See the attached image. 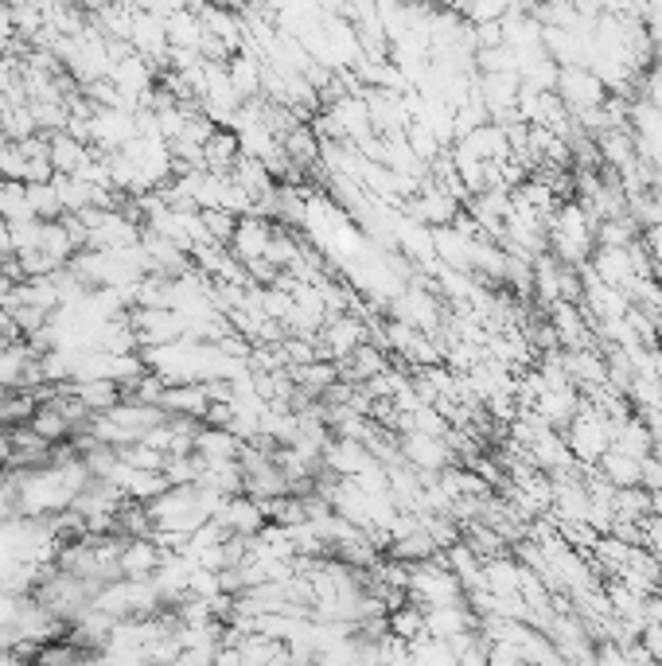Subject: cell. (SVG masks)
Instances as JSON below:
<instances>
[{
	"label": "cell",
	"instance_id": "6da1fadb",
	"mask_svg": "<svg viewBox=\"0 0 662 666\" xmlns=\"http://www.w3.org/2000/svg\"><path fill=\"white\" fill-rule=\"evenodd\" d=\"M592 250H597V219L577 199H561L554 219H549V253L561 266L585 269Z\"/></svg>",
	"mask_w": 662,
	"mask_h": 666
},
{
	"label": "cell",
	"instance_id": "7a4b0ae2",
	"mask_svg": "<svg viewBox=\"0 0 662 666\" xmlns=\"http://www.w3.org/2000/svg\"><path fill=\"white\" fill-rule=\"evenodd\" d=\"M612 429L616 422L592 402H581V409L573 414V422L566 425V445L573 452V460H581L585 468H597L600 456L612 448Z\"/></svg>",
	"mask_w": 662,
	"mask_h": 666
},
{
	"label": "cell",
	"instance_id": "3957f363",
	"mask_svg": "<svg viewBox=\"0 0 662 666\" xmlns=\"http://www.w3.org/2000/svg\"><path fill=\"white\" fill-rule=\"evenodd\" d=\"M558 98L566 102L569 117L589 114V110L604 106L608 102V86L600 82V74L592 66H561L558 74Z\"/></svg>",
	"mask_w": 662,
	"mask_h": 666
},
{
	"label": "cell",
	"instance_id": "277c9868",
	"mask_svg": "<svg viewBox=\"0 0 662 666\" xmlns=\"http://www.w3.org/2000/svg\"><path fill=\"white\" fill-rule=\"evenodd\" d=\"M600 476H604L612 488H631V483H643V460H635V456L628 452H616V448H608L604 456H600Z\"/></svg>",
	"mask_w": 662,
	"mask_h": 666
},
{
	"label": "cell",
	"instance_id": "5b68a950",
	"mask_svg": "<svg viewBox=\"0 0 662 666\" xmlns=\"http://www.w3.org/2000/svg\"><path fill=\"white\" fill-rule=\"evenodd\" d=\"M510 12V0H464L461 17L468 24H492V20H503Z\"/></svg>",
	"mask_w": 662,
	"mask_h": 666
},
{
	"label": "cell",
	"instance_id": "8992f818",
	"mask_svg": "<svg viewBox=\"0 0 662 666\" xmlns=\"http://www.w3.org/2000/svg\"><path fill=\"white\" fill-rule=\"evenodd\" d=\"M639 102L662 110V63H651L639 74Z\"/></svg>",
	"mask_w": 662,
	"mask_h": 666
}]
</instances>
